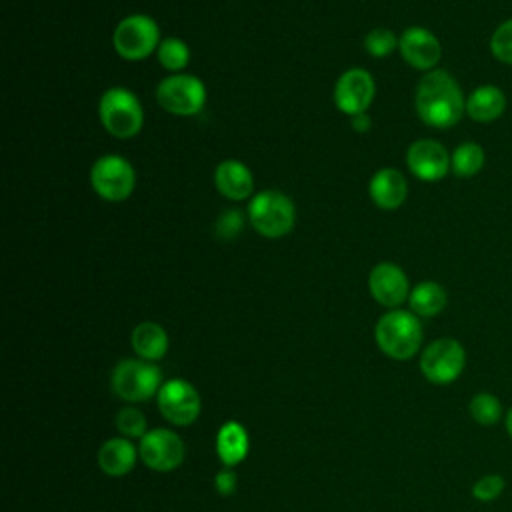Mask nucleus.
Listing matches in <instances>:
<instances>
[{
  "label": "nucleus",
  "instance_id": "1",
  "mask_svg": "<svg viewBox=\"0 0 512 512\" xmlns=\"http://www.w3.org/2000/svg\"><path fill=\"white\" fill-rule=\"evenodd\" d=\"M416 112L432 128H450L466 112L458 82L446 70L426 72L416 88Z\"/></svg>",
  "mask_w": 512,
  "mask_h": 512
},
{
  "label": "nucleus",
  "instance_id": "2",
  "mask_svg": "<svg viewBox=\"0 0 512 512\" xmlns=\"http://www.w3.org/2000/svg\"><path fill=\"white\" fill-rule=\"evenodd\" d=\"M374 334L378 348L394 360L412 358L422 344V324L416 314L406 310L394 308L380 316Z\"/></svg>",
  "mask_w": 512,
  "mask_h": 512
},
{
  "label": "nucleus",
  "instance_id": "3",
  "mask_svg": "<svg viewBox=\"0 0 512 512\" xmlns=\"http://www.w3.org/2000/svg\"><path fill=\"white\" fill-rule=\"evenodd\" d=\"M248 218L258 234L266 238H282L294 226L296 208L280 190H262L252 196L248 204Z\"/></svg>",
  "mask_w": 512,
  "mask_h": 512
},
{
  "label": "nucleus",
  "instance_id": "4",
  "mask_svg": "<svg viewBox=\"0 0 512 512\" xmlns=\"http://www.w3.org/2000/svg\"><path fill=\"white\" fill-rule=\"evenodd\" d=\"M102 126L116 138H132L144 124V110L138 98L126 88H110L98 104Z\"/></svg>",
  "mask_w": 512,
  "mask_h": 512
},
{
  "label": "nucleus",
  "instance_id": "5",
  "mask_svg": "<svg viewBox=\"0 0 512 512\" xmlns=\"http://www.w3.org/2000/svg\"><path fill=\"white\" fill-rule=\"evenodd\" d=\"M158 24L144 14H132L118 22L114 28L112 44L124 60H144L160 46Z\"/></svg>",
  "mask_w": 512,
  "mask_h": 512
},
{
  "label": "nucleus",
  "instance_id": "6",
  "mask_svg": "<svg viewBox=\"0 0 512 512\" xmlns=\"http://www.w3.org/2000/svg\"><path fill=\"white\" fill-rule=\"evenodd\" d=\"M162 374L160 370L146 362V360H134L126 358L116 364L112 372V390L118 398L126 402H144L150 396L158 394Z\"/></svg>",
  "mask_w": 512,
  "mask_h": 512
},
{
  "label": "nucleus",
  "instance_id": "7",
  "mask_svg": "<svg viewBox=\"0 0 512 512\" xmlns=\"http://www.w3.org/2000/svg\"><path fill=\"white\" fill-rule=\"evenodd\" d=\"M90 184L94 192L108 202L126 200L136 184L132 164L116 154L100 156L90 170Z\"/></svg>",
  "mask_w": 512,
  "mask_h": 512
},
{
  "label": "nucleus",
  "instance_id": "8",
  "mask_svg": "<svg viewBox=\"0 0 512 512\" xmlns=\"http://www.w3.org/2000/svg\"><path fill=\"white\" fill-rule=\"evenodd\" d=\"M158 104L176 116H192L204 108L206 88L192 74H172L156 86Z\"/></svg>",
  "mask_w": 512,
  "mask_h": 512
},
{
  "label": "nucleus",
  "instance_id": "9",
  "mask_svg": "<svg viewBox=\"0 0 512 512\" xmlns=\"http://www.w3.org/2000/svg\"><path fill=\"white\" fill-rule=\"evenodd\" d=\"M466 366V352L454 338H438L420 356V370L432 384L454 382Z\"/></svg>",
  "mask_w": 512,
  "mask_h": 512
},
{
  "label": "nucleus",
  "instance_id": "10",
  "mask_svg": "<svg viewBox=\"0 0 512 512\" xmlns=\"http://www.w3.org/2000/svg\"><path fill=\"white\" fill-rule=\"evenodd\" d=\"M158 410L168 422L188 426L200 414V396L190 382L174 378L162 384L158 390Z\"/></svg>",
  "mask_w": 512,
  "mask_h": 512
},
{
  "label": "nucleus",
  "instance_id": "11",
  "mask_svg": "<svg viewBox=\"0 0 512 512\" xmlns=\"http://www.w3.org/2000/svg\"><path fill=\"white\" fill-rule=\"evenodd\" d=\"M374 78L364 68H350L340 74L334 86L336 108L348 116L368 110L374 98Z\"/></svg>",
  "mask_w": 512,
  "mask_h": 512
},
{
  "label": "nucleus",
  "instance_id": "12",
  "mask_svg": "<svg viewBox=\"0 0 512 512\" xmlns=\"http://www.w3.org/2000/svg\"><path fill=\"white\" fill-rule=\"evenodd\" d=\"M140 458L152 470H158V472L174 470L184 460V442L178 434L166 428H156L142 436Z\"/></svg>",
  "mask_w": 512,
  "mask_h": 512
},
{
  "label": "nucleus",
  "instance_id": "13",
  "mask_svg": "<svg viewBox=\"0 0 512 512\" xmlns=\"http://www.w3.org/2000/svg\"><path fill=\"white\" fill-rule=\"evenodd\" d=\"M406 164L416 178L434 182L446 176L450 168V156L440 142L424 138L410 144L406 152Z\"/></svg>",
  "mask_w": 512,
  "mask_h": 512
},
{
  "label": "nucleus",
  "instance_id": "14",
  "mask_svg": "<svg viewBox=\"0 0 512 512\" xmlns=\"http://www.w3.org/2000/svg\"><path fill=\"white\" fill-rule=\"evenodd\" d=\"M368 288L374 300L388 308L400 306L410 296L404 270L392 262H380L372 268L368 276Z\"/></svg>",
  "mask_w": 512,
  "mask_h": 512
},
{
  "label": "nucleus",
  "instance_id": "15",
  "mask_svg": "<svg viewBox=\"0 0 512 512\" xmlns=\"http://www.w3.org/2000/svg\"><path fill=\"white\" fill-rule=\"evenodd\" d=\"M398 48L402 58L418 70H432L442 56V46L438 38L430 30L420 26L406 28L400 36Z\"/></svg>",
  "mask_w": 512,
  "mask_h": 512
},
{
  "label": "nucleus",
  "instance_id": "16",
  "mask_svg": "<svg viewBox=\"0 0 512 512\" xmlns=\"http://www.w3.org/2000/svg\"><path fill=\"white\" fill-rule=\"evenodd\" d=\"M368 192L376 206L384 210H394L404 204L408 194V184L402 172H398L396 168H380L370 178Z\"/></svg>",
  "mask_w": 512,
  "mask_h": 512
},
{
  "label": "nucleus",
  "instance_id": "17",
  "mask_svg": "<svg viewBox=\"0 0 512 512\" xmlns=\"http://www.w3.org/2000/svg\"><path fill=\"white\" fill-rule=\"evenodd\" d=\"M214 182L218 192L228 200H246L254 190V178L240 160H224L218 164Z\"/></svg>",
  "mask_w": 512,
  "mask_h": 512
},
{
  "label": "nucleus",
  "instance_id": "18",
  "mask_svg": "<svg viewBox=\"0 0 512 512\" xmlns=\"http://www.w3.org/2000/svg\"><path fill=\"white\" fill-rule=\"evenodd\" d=\"M506 108V96L492 84L478 86L466 100V114L476 122H492L502 116Z\"/></svg>",
  "mask_w": 512,
  "mask_h": 512
},
{
  "label": "nucleus",
  "instance_id": "19",
  "mask_svg": "<svg viewBox=\"0 0 512 512\" xmlns=\"http://www.w3.org/2000/svg\"><path fill=\"white\" fill-rule=\"evenodd\" d=\"M136 464V448L126 438H110L98 450V466L108 476H124Z\"/></svg>",
  "mask_w": 512,
  "mask_h": 512
},
{
  "label": "nucleus",
  "instance_id": "20",
  "mask_svg": "<svg viewBox=\"0 0 512 512\" xmlns=\"http://www.w3.org/2000/svg\"><path fill=\"white\" fill-rule=\"evenodd\" d=\"M216 452L218 458L226 466H236L248 454V434L242 424L226 422L216 436Z\"/></svg>",
  "mask_w": 512,
  "mask_h": 512
},
{
  "label": "nucleus",
  "instance_id": "21",
  "mask_svg": "<svg viewBox=\"0 0 512 512\" xmlns=\"http://www.w3.org/2000/svg\"><path fill=\"white\" fill-rule=\"evenodd\" d=\"M132 348L144 360H158L168 350L166 330L156 322H140L132 332Z\"/></svg>",
  "mask_w": 512,
  "mask_h": 512
},
{
  "label": "nucleus",
  "instance_id": "22",
  "mask_svg": "<svg viewBox=\"0 0 512 512\" xmlns=\"http://www.w3.org/2000/svg\"><path fill=\"white\" fill-rule=\"evenodd\" d=\"M408 300L416 316H436L446 306V290L438 282L426 280L410 290Z\"/></svg>",
  "mask_w": 512,
  "mask_h": 512
},
{
  "label": "nucleus",
  "instance_id": "23",
  "mask_svg": "<svg viewBox=\"0 0 512 512\" xmlns=\"http://www.w3.org/2000/svg\"><path fill=\"white\" fill-rule=\"evenodd\" d=\"M484 160H486V156H484V150H482L480 144L464 142V144L456 146V150L452 152L450 168L456 176L468 178V176H474L482 170Z\"/></svg>",
  "mask_w": 512,
  "mask_h": 512
},
{
  "label": "nucleus",
  "instance_id": "24",
  "mask_svg": "<svg viewBox=\"0 0 512 512\" xmlns=\"http://www.w3.org/2000/svg\"><path fill=\"white\" fill-rule=\"evenodd\" d=\"M158 62L170 70L178 72L188 66L190 62V48L180 40V38H164L156 50Z\"/></svg>",
  "mask_w": 512,
  "mask_h": 512
},
{
  "label": "nucleus",
  "instance_id": "25",
  "mask_svg": "<svg viewBox=\"0 0 512 512\" xmlns=\"http://www.w3.org/2000/svg\"><path fill=\"white\" fill-rule=\"evenodd\" d=\"M468 410L470 416L482 426H492L502 418V404L490 392H478L476 396H472Z\"/></svg>",
  "mask_w": 512,
  "mask_h": 512
},
{
  "label": "nucleus",
  "instance_id": "26",
  "mask_svg": "<svg viewBox=\"0 0 512 512\" xmlns=\"http://www.w3.org/2000/svg\"><path fill=\"white\" fill-rule=\"evenodd\" d=\"M398 38L392 30L388 28H374L366 34L364 38V48L374 56V58H384L388 54L394 52V48L398 46Z\"/></svg>",
  "mask_w": 512,
  "mask_h": 512
},
{
  "label": "nucleus",
  "instance_id": "27",
  "mask_svg": "<svg viewBox=\"0 0 512 512\" xmlns=\"http://www.w3.org/2000/svg\"><path fill=\"white\" fill-rule=\"evenodd\" d=\"M490 50L496 56V60L512 64V18L502 22L492 38H490Z\"/></svg>",
  "mask_w": 512,
  "mask_h": 512
},
{
  "label": "nucleus",
  "instance_id": "28",
  "mask_svg": "<svg viewBox=\"0 0 512 512\" xmlns=\"http://www.w3.org/2000/svg\"><path fill=\"white\" fill-rule=\"evenodd\" d=\"M506 488V482H504V476L500 474H486V476H480L474 486H472V496L480 502H492L496 500L502 490Z\"/></svg>",
  "mask_w": 512,
  "mask_h": 512
},
{
  "label": "nucleus",
  "instance_id": "29",
  "mask_svg": "<svg viewBox=\"0 0 512 512\" xmlns=\"http://www.w3.org/2000/svg\"><path fill=\"white\" fill-rule=\"evenodd\" d=\"M116 428L124 436H144L146 434V418L136 408H124L116 416Z\"/></svg>",
  "mask_w": 512,
  "mask_h": 512
},
{
  "label": "nucleus",
  "instance_id": "30",
  "mask_svg": "<svg viewBox=\"0 0 512 512\" xmlns=\"http://www.w3.org/2000/svg\"><path fill=\"white\" fill-rule=\"evenodd\" d=\"M240 228H242V214L236 210L224 212L216 222V232L220 238H232L240 232Z\"/></svg>",
  "mask_w": 512,
  "mask_h": 512
},
{
  "label": "nucleus",
  "instance_id": "31",
  "mask_svg": "<svg viewBox=\"0 0 512 512\" xmlns=\"http://www.w3.org/2000/svg\"><path fill=\"white\" fill-rule=\"evenodd\" d=\"M216 490L222 496H230L236 490V474L232 470H222L216 474Z\"/></svg>",
  "mask_w": 512,
  "mask_h": 512
},
{
  "label": "nucleus",
  "instance_id": "32",
  "mask_svg": "<svg viewBox=\"0 0 512 512\" xmlns=\"http://www.w3.org/2000/svg\"><path fill=\"white\" fill-rule=\"evenodd\" d=\"M352 128H354L356 132H366V130L370 128V118L366 116V112L352 116Z\"/></svg>",
  "mask_w": 512,
  "mask_h": 512
},
{
  "label": "nucleus",
  "instance_id": "33",
  "mask_svg": "<svg viewBox=\"0 0 512 512\" xmlns=\"http://www.w3.org/2000/svg\"><path fill=\"white\" fill-rule=\"evenodd\" d=\"M506 432H508V436L512 438V408H510L508 414H506Z\"/></svg>",
  "mask_w": 512,
  "mask_h": 512
}]
</instances>
